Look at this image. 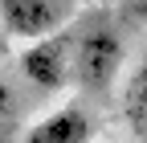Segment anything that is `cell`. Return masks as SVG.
I'll use <instances>...</instances> for the list:
<instances>
[{"label": "cell", "instance_id": "1", "mask_svg": "<svg viewBox=\"0 0 147 143\" xmlns=\"http://www.w3.org/2000/svg\"><path fill=\"white\" fill-rule=\"evenodd\" d=\"M119 65H123V41H119L106 25H94V29L82 33L78 49H74V57H69V74L78 78L82 90L102 94V90H110V82H115Z\"/></svg>", "mask_w": 147, "mask_h": 143}, {"label": "cell", "instance_id": "2", "mask_svg": "<svg viewBox=\"0 0 147 143\" xmlns=\"http://www.w3.org/2000/svg\"><path fill=\"white\" fill-rule=\"evenodd\" d=\"M21 74L37 86V90H57L69 78V49L61 37H41V41H29V49L21 53Z\"/></svg>", "mask_w": 147, "mask_h": 143}, {"label": "cell", "instance_id": "3", "mask_svg": "<svg viewBox=\"0 0 147 143\" xmlns=\"http://www.w3.org/2000/svg\"><path fill=\"white\" fill-rule=\"evenodd\" d=\"M0 25L21 41H41L61 25V8L53 0H0Z\"/></svg>", "mask_w": 147, "mask_h": 143}, {"label": "cell", "instance_id": "4", "mask_svg": "<svg viewBox=\"0 0 147 143\" xmlns=\"http://www.w3.org/2000/svg\"><path fill=\"white\" fill-rule=\"evenodd\" d=\"M94 139V119L82 106H57L25 131V143H90Z\"/></svg>", "mask_w": 147, "mask_h": 143}, {"label": "cell", "instance_id": "5", "mask_svg": "<svg viewBox=\"0 0 147 143\" xmlns=\"http://www.w3.org/2000/svg\"><path fill=\"white\" fill-rule=\"evenodd\" d=\"M123 119L131 127L135 143H147V61L135 65V74L123 86Z\"/></svg>", "mask_w": 147, "mask_h": 143}, {"label": "cell", "instance_id": "6", "mask_svg": "<svg viewBox=\"0 0 147 143\" xmlns=\"http://www.w3.org/2000/svg\"><path fill=\"white\" fill-rule=\"evenodd\" d=\"M127 12H131L135 21H143V25H147V0H131V4H127Z\"/></svg>", "mask_w": 147, "mask_h": 143}]
</instances>
